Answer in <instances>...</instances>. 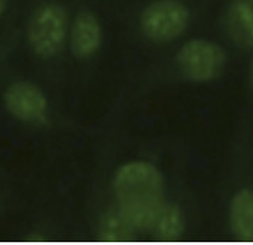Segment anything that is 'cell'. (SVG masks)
Returning a JSON list of instances; mask_svg holds the SVG:
<instances>
[{"mask_svg":"<svg viewBox=\"0 0 253 245\" xmlns=\"http://www.w3.org/2000/svg\"><path fill=\"white\" fill-rule=\"evenodd\" d=\"M118 209L136 230L152 228L163 208V178L143 161L122 165L113 179Z\"/></svg>","mask_w":253,"mask_h":245,"instance_id":"1","label":"cell"},{"mask_svg":"<svg viewBox=\"0 0 253 245\" xmlns=\"http://www.w3.org/2000/svg\"><path fill=\"white\" fill-rule=\"evenodd\" d=\"M69 16L59 3H43L29 20L27 41L33 52L40 57L57 54L67 38Z\"/></svg>","mask_w":253,"mask_h":245,"instance_id":"2","label":"cell"},{"mask_svg":"<svg viewBox=\"0 0 253 245\" xmlns=\"http://www.w3.org/2000/svg\"><path fill=\"white\" fill-rule=\"evenodd\" d=\"M189 23V10L177 0H156L140 16V27L149 39L170 42L179 38Z\"/></svg>","mask_w":253,"mask_h":245,"instance_id":"3","label":"cell"},{"mask_svg":"<svg viewBox=\"0 0 253 245\" xmlns=\"http://www.w3.org/2000/svg\"><path fill=\"white\" fill-rule=\"evenodd\" d=\"M177 63L186 78L208 82L222 75L226 65V54L213 42L196 39L182 46L177 54Z\"/></svg>","mask_w":253,"mask_h":245,"instance_id":"4","label":"cell"},{"mask_svg":"<svg viewBox=\"0 0 253 245\" xmlns=\"http://www.w3.org/2000/svg\"><path fill=\"white\" fill-rule=\"evenodd\" d=\"M4 105L12 116L23 122H38L47 112L44 94L29 82L12 83L4 92Z\"/></svg>","mask_w":253,"mask_h":245,"instance_id":"5","label":"cell"},{"mask_svg":"<svg viewBox=\"0 0 253 245\" xmlns=\"http://www.w3.org/2000/svg\"><path fill=\"white\" fill-rule=\"evenodd\" d=\"M103 32L100 22L90 12L76 16L70 30V46L78 57H90L102 46Z\"/></svg>","mask_w":253,"mask_h":245,"instance_id":"6","label":"cell"},{"mask_svg":"<svg viewBox=\"0 0 253 245\" xmlns=\"http://www.w3.org/2000/svg\"><path fill=\"white\" fill-rule=\"evenodd\" d=\"M230 228L240 241H253V191H239L230 204Z\"/></svg>","mask_w":253,"mask_h":245,"instance_id":"7","label":"cell"},{"mask_svg":"<svg viewBox=\"0 0 253 245\" xmlns=\"http://www.w3.org/2000/svg\"><path fill=\"white\" fill-rule=\"evenodd\" d=\"M227 27L240 46H253V0H236L227 13Z\"/></svg>","mask_w":253,"mask_h":245,"instance_id":"8","label":"cell"},{"mask_svg":"<svg viewBox=\"0 0 253 245\" xmlns=\"http://www.w3.org/2000/svg\"><path fill=\"white\" fill-rule=\"evenodd\" d=\"M160 241H174L185 230V219L182 211L174 205H163L153 227Z\"/></svg>","mask_w":253,"mask_h":245,"instance_id":"9","label":"cell"},{"mask_svg":"<svg viewBox=\"0 0 253 245\" xmlns=\"http://www.w3.org/2000/svg\"><path fill=\"white\" fill-rule=\"evenodd\" d=\"M133 225L127 221L119 209L110 211L103 217L100 222L99 234L103 241L110 243H119V241H129L132 240L134 234Z\"/></svg>","mask_w":253,"mask_h":245,"instance_id":"10","label":"cell"},{"mask_svg":"<svg viewBox=\"0 0 253 245\" xmlns=\"http://www.w3.org/2000/svg\"><path fill=\"white\" fill-rule=\"evenodd\" d=\"M6 7H7V0H0V16L6 12Z\"/></svg>","mask_w":253,"mask_h":245,"instance_id":"11","label":"cell"},{"mask_svg":"<svg viewBox=\"0 0 253 245\" xmlns=\"http://www.w3.org/2000/svg\"><path fill=\"white\" fill-rule=\"evenodd\" d=\"M252 85H253V63H252Z\"/></svg>","mask_w":253,"mask_h":245,"instance_id":"12","label":"cell"}]
</instances>
